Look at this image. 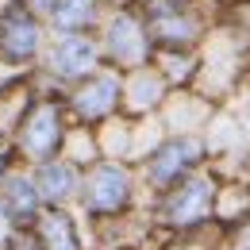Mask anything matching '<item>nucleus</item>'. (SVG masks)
<instances>
[{
	"mask_svg": "<svg viewBox=\"0 0 250 250\" xmlns=\"http://www.w3.org/2000/svg\"><path fill=\"white\" fill-rule=\"evenodd\" d=\"M58 143H62V120H58V108H54V104L35 108L31 116L23 120V127H20V146H23V154L35 158V162H46V158L58 150Z\"/></svg>",
	"mask_w": 250,
	"mask_h": 250,
	"instance_id": "f257e3e1",
	"label": "nucleus"
},
{
	"mask_svg": "<svg viewBox=\"0 0 250 250\" xmlns=\"http://www.w3.org/2000/svg\"><path fill=\"white\" fill-rule=\"evenodd\" d=\"M93 62H96V46L77 31H65L50 46V69L58 77H81V73L93 69Z\"/></svg>",
	"mask_w": 250,
	"mask_h": 250,
	"instance_id": "f03ea898",
	"label": "nucleus"
},
{
	"mask_svg": "<svg viewBox=\"0 0 250 250\" xmlns=\"http://www.w3.org/2000/svg\"><path fill=\"white\" fill-rule=\"evenodd\" d=\"M39 42H42V31H39V23H35L31 16L12 12V16L4 20V31H0V50H4L12 62H27L35 50H39Z\"/></svg>",
	"mask_w": 250,
	"mask_h": 250,
	"instance_id": "7ed1b4c3",
	"label": "nucleus"
},
{
	"mask_svg": "<svg viewBox=\"0 0 250 250\" xmlns=\"http://www.w3.org/2000/svg\"><path fill=\"white\" fill-rule=\"evenodd\" d=\"M124 196H127V177H124V169H116V166H100L93 177H89V185H85V204L93 212L120 208Z\"/></svg>",
	"mask_w": 250,
	"mask_h": 250,
	"instance_id": "20e7f679",
	"label": "nucleus"
},
{
	"mask_svg": "<svg viewBox=\"0 0 250 250\" xmlns=\"http://www.w3.org/2000/svg\"><path fill=\"white\" fill-rule=\"evenodd\" d=\"M77 169L69 166V162H42V169H39V181H35V188H39V196L42 200H50V204H62V200H69L73 192H77Z\"/></svg>",
	"mask_w": 250,
	"mask_h": 250,
	"instance_id": "39448f33",
	"label": "nucleus"
},
{
	"mask_svg": "<svg viewBox=\"0 0 250 250\" xmlns=\"http://www.w3.org/2000/svg\"><path fill=\"white\" fill-rule=\"evenodd\" d=\"M39 204H42V196H39L35 181L16 177V181L4 185L0 208H4V216H8V219H31V216H39Z\"/></svg>",
	"mask_w": 250,
	"mask_h": 250,
	"instance_id": "423d86ee",
	"label": "nucleus"
},
{
	"mask_svg": "<svg viewBox=\"0 0 250 250\" xmlns=\"http://www.w3.org/2000/svg\"><path fill=\"white\" fill-rule=\"evenodd\" d=\"M112 104H116V77H108V73L93 77V81H89V85L77 93V112H81L85 120L104 116Z\"/></svg>",
	"mask_w": 250,
	"mask_h": 250,
	"instance_id": "0eeeda50",
	"label": "nucleus"
},
{
	"mask_svg": "<svg viewBox=\"0 0 250 250\" xmlns=\"http://www.w3.org/2000/svg\"><path fill=\"white\" fill-rule=\"evenodd\" d=\"M108 46H112V54L120 58V62H139V54H143V31L120 16V20H112V27H108Z\"/></svg>",
	"mask_w": 250,
	"mask_h": 250,
	"instance_id": "6e6552de",
	"label": "nucleus"
},
{
	"mask_svg": "<svg viewBox=\"0 0 250 250\" xmlns=\"http://www.w3.org/2000/svg\"><path fill=\"white\" fill-rule=\"evenodd\" d=\"M208 196H212V188H208V181H188L181 192H177V200H173V219H181V223H188V219H200L204 216V208H208Z\"/></svg>",
	"mask_w": 250,
	"mask_h": 250,
	"instance_id": "1a4fd4ad",
	"label": "nucleus"
},
{
	"mask_svg": "<svg viewBox=\"0 0 250 250\" xmlns=\"http://www.w3.org/2000/svg\"><path fill=\"white\" fill-rule=\"evenodd\" d=\"M46 16L54 20L58 31H77L93 20V0H54V8Z\"/></svg>",
	"mask_w": 250,
	"mask_h": 250,
	"instance_id": "9d476101",
	"label": "nucleus"
},
{
	"mask_svg": "<svg viewBox=\"0 0 250 250\" xmlns=\"http://www.w3.org/2000/svg\"><path fill=\"white\" fill-rule=\"evenodd\" d=\"M39 231H42V243H46V250H77L73 223H69V216H62V212H50V216H42Z\"/></svg>",
	"mask_w": 250,
	"mask_h": 250,
	"instance_id": "9b49d317",
	"label": "nucleus"
},
{
	"mask_svg": "<svg viewBox=\"0 0 250 250\" xmlns=\"http://www.w3.org/2000/svg\"><path fill=\"white\" fill-rule=\"evenodd\" d=\"M8 223H12V219L4 216V208H0V247H4V243H8Z\"/></svg>",
	"mask_w": 250,
	"mask_h": 250,
	"instance_id": "f8f14e48",
	"label": "nucleus"
},
{
	"mask_svg": "<svg viewBox=\"0 0 250 250\" xmlns=\"http://www.w3.org/2000/svg\"><path fill=\"white\" fill-rule=\"evenodd\" d=\"M31 8H35V12H50V8H54V0H31Z\"/></svg>",
	"mask_w": 250,
	"mask_h": 250,
	"instance_id": "ddd939ff",
	"label": "nucleus"
},
{
	"mask_svg": "<svg viewBox=\"0 0 250 250\" xmlns=\"http://www.w3.org/2000/svg\"><path fill=\"white\" fill-rule=\"evenodd\" d=\"M4 169H8V154H0V177H4Z\"/></svg>",
	"mask_w": 250,
	"mask_h": 250,
	"instance_id": "4468645a",
	"label": "nucleus"
}]
</instances>
